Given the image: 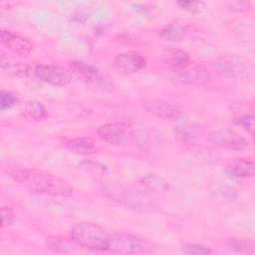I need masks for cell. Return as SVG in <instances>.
<instances>
[{
  "mask_svg": "<svg viewBox=\"0 0 255 255\" xmlns=\"http://www.w3.org/2000/svg\"><path fill=\"white\" fill-rule=\"evenodd\" d=\"M174 133L182 144L192 146L202 137L204 129L197 123H184L175 127Z\"/></svg>",
  "mask_w": 255,
  "mask_h": 255,
  "instance_id": "5bb4252c",
  "label": "cell"
},
{
  "mask_svg": "<svg viewBox=\"0 0 255 255\" xmlns=\"http://www.w3.org/2000/svg\"><path fill=\"white\" fill-rule=\"evenodd\" d=\"M69 68L73 75L90 88L101 92L113 90V80L96 66L83 61H73L70 63Z\"/></svg>",
  "mask_w": 255,
  "mask_h": 255,
  "instance_id": "277c9868",
  "label": "cell"
},
{
  "mask_svg": "<svg viewBox=\"0 0 255 255\" xmlns=\"http://www.w3.org/2000/svg\"><path fill=\"white\" fill-rule=\"evenodd\" d=\"M65 146L71 152L80 155L95 154L101 148L99 141L90 136H78L69 138L65 142Z\"/></svg>",
  "mask_w": 255,
  "mask_h": 255,
  "instance_id": "9a60e30c",
  "label": "cell"
},
{
  "mask_svg": "<svg viewBox=\"0 0 255 255\" xmlns=\"http://www.w3.org/2000/svg\"><path fill=\"white\" fill-rule=\"evenodd\" d=\"M207 137L214 145L230 150H243L249 144L243 135L229 128L213 129L208 133Z\"/></svg>",
  "mask_w": 255,
  "mask_h": 255,
  "instance_id": "9c48e42d",
  "label": "cell"
},
{
  "mask_svg": "<svg viewBox=\"0 0 255 255\" xmlns=\"http://www.w3.org/2000/svg\"><path fill=\"white\" fill-rule=\"evenodd\" d=\"M15 221V215L10 206L1 207V228L11 226Z\"/></svg>",
  "mask_w": 255,
  "mask_h": 255,
  "instance_id": "f546056e",
  "label": "cell"
},
{
  "mask_svg": "<svg viewBox=\"0 0 255 255\" xmlns=\"http://www.w3.org/2000/svg\"><path fill=\"white\" fill-rule=\"evenodd\" d=\"M226 6L228 7L229 10L237 13L241 12H246L250 9L251 3L248 1H229L226 2Z\"/></svg>",
  "mask_w": 255,
  "mask_h": 255,
  "instance_id": "4dcf8cb0",
  "label": "cell"
},
{
  "mask_svg": "<svg viewBox=\"0 0 255 255\" xmlns=\"http://www.w3.org/2000/svg\"><path fill=\"white\" fill-rule=\"evenodd\" d=\"M71 238L83 249L108 251L110 233L93 222H78L71 228Z\"/></svg>",
  "mask_w": 255,
  "mask_h": 255,
  "instance_id": "7a4b0ae2",
  "label": "cell"
},
{
  "mask_svg": "<svg viewBox=\"0 0 255 255\" xmlns=\"http://www.w3.org/2000/svg\"><path fill=\"white\" fill-rule=\"evenodd\" d=\"M134 11H136L138 14L143 15V16H147L150 12L149 7H147L146 5H142V4H134L132 5Z\"/></svg>",
  "mask_w": 255,
  "mask_h": 255,
  "instance_id": "1f68e13d",
  "label": "cell"
},
{
  "mask_svg": "<svg viewBox=\"0 0 255 255\" xmlns=\"http://www.w3.org/2000/svg\"><path fill=\"white\" fill-rule=\"evenodd\" d=\"M212 68L218 76L231 80L246 79L253 74L251 63L236 56H222L213 61Z\"/></svg>",
  "mask_w": 255,
  "mask_h": 255,
  "instance_id": "8992f818",
  "label": "cell"
},
{
  "mask_svg": "<svg viewBox=\"0 0 255 255\" xmlns=\"http://www.w3.org/2000/svg\"><path fill=\"white\" fill-rule=\"evenodd\" d=\"M184 28L177 23H169L160 31V37L168 42H176L183 38Z\"/></svg>",
  "mask_w": 255,
  "mask_h": 255,
  "instance_id": "cb8c5ba5",
  "label": "cell"
},
{
  "mask_svg": "<svg viewBox=\"0 0 255 255\" xmlns=\"http://www.w3.org/2000/svg\"><path fill=\"white\" fill-rule=\"evenodd\" d=\"M18 102L17 96L10 91H1V101H0V109L1 111H5L13 108Z\"/></svg>",
  "mask_w": 255,
  "mask_h": 255,
  "instance_id": "83f0119b",
  "label": "cell"
},
{
  "mask_svg": "<svg viewBox=\"0 0 255 255\" xmlns=\"http://www.w3.org/2000/svg\"><path fill=\"white\" fill-rule=\"evenodd\" d=\"M180 251L187 255H207L211 253V249L209 247L197 243H185L181 245Z\"/></svg>",
  "mask_w": 255,
  "mask_h": 255,
  "instance_id": "484cf974",
  "label": "cell"
},
{
  "mask_svg": "<svg viewBox=\"0 0 255 255\" xmlns=\"http://www.w3.org/2000/svg\"><path fill=\"white\" fill-rule=\"evenodd\" d=\"M98 134L102 140L109 144L120 145L132 140L134 130L126 122L108 123L98 128Z\"/></svg>",
  "mask_w": 255,
  "mask_h": 255,
  "instance_id": "52a82bcc",
  "label": "cell"
},
{
  "mask_svg": "<svg viewBox=\"0 0 255 255\" xmlns=\"http://www.w3.org/2000/svg\"><path fill=\"white\" fill-rule=\"evenodd\" d=\"M223 248L229 252L237 254H254L255 244L250 239L230 238L223 243Z\"/></svg>",
  "mask_w": 255,
  "mask_h": 255,
  "instance_id": "ffe728a7",
  "label": "cell"
},
{
  "mask_svg": "<svg viewBox=\"0 0 255 255\" xmlns=\"http://www.w3.org/2000/svg\"><path fill=\"white\" fill-rule=\"evenodd\" d=\"M142 107L147 113L165 121H176L182 115L178 106L160 99H147L143 101Z\"/></svg>",
  "mask_w": 255,
  "mask_h": 255,
  "instance_id": "7c38bea8",
  "label": "cell"
},
{
  "mask_svg": "<svg viewBox=\"0 0 255 255\" xmlns=\"http://www.w3.org/2000/svg\"><path fill=\"white\" fill-rule=\"evenodd\" d=\"M45 245L48 249L60 252H75L77 247H80L72 238L67 239L58 236L46 238Z\"/></svg>",
  "mask_w": 255,
  "mask_h": 255,
  "instance_id": "603a6c76",
  "label": "cell"
},
{
  "mask_svg": "<svg viewBox=\"0 0 255 255\" xmlns=\"http://www.w3.org/2000/svg\"><path fill=\"white\" fill-rule=\"evenodd\" d=\"M155 246L140 237L127 233H110L108 251L121 254H143L153 252Z\"/></svg>",
  "mask_w": 255,
  "mask_h": 255,
  "instance_id": "5b68a950",
  "label": "cell"
},
{
  "mask_svg": "<svg viewBox=\"0 0 255 255\" xmlns=\"http://www.w3.org/2000/svg\"><path fill=\"white\" fill-rule=\"evenodd\" d=\"M145 66V57L137 51H126L118 54L114 59L115 69L124 75L137 73L143 70Z\"/></svg>",
  "mask_w": 255,
  "mask_h": 255,
  "instance_id": "8fae6325",
  "label": "cell"
},
{
  "mask_svg": "<svg viewBox=\"0 0 255 255\" xmlns=\"http://www.w3.org/2000/svg\"><path fill=\"white\" fill-rule=\"evenodd\" d=\"M32 75L39 81L53 86H66L72 82L73 78L72 72L66 68L45 64L32 68Z\"/></svg>",
  "mask_w": 255,
  "mask_h": 255,
  "instance_id": "ba28073f",
  "label": "cell"
},
{
  "mask_svg": "<svg viewBox=\"0 0 255 255\" xmlns=\"http://www.w3.org/2000/svg\"><path fill=\"white\" fill-rule=\"evenodd\" d=\"M23 112L27 119L34 122H41L48 117V112L45 105L37 100L29 101L25 105Z\"/></svg>",
  "mask_w": 255,
  "mask_h": 255,
  "instance_id": "7402d4cb",
  "label": "cell"
},
{
  "mask_svg": "<svg viewBox=\"0 0 255 255\" xmlns=\"http://www.w3.org/2000/svg\"><path fill=\"white\" fill-rule=\"evenodd\" d=\"M225 172L236 178L252 177L255 173V163L251 158H235L226 164Z\"/></svg>",
  "mask_w": 255,
  "mask_h": 255,
  "instance_id": "2e32d148",
  "label": "cell"
},
{
  "mask_svg": "<svg viewBox=\"0 0 255 255\" xmlns=\"http://www.w3.org/2000/svg\"><path fill=\"white\" fill-rule=\"evenodd\" d=\"M80 166L84 170H86L87 172L92 174V176H95V177H103L107 171V168L104 165H102L98 162H93V161H88V160L82 161L80 163Z\"/></svg>",
  "mask_w": 255,
  "mask_h": 255,
  "instance_id": "4316f807",
  "label": "cell"
},
{
  "mask_svg": "<svg viewBox=\"0 0 255 255\" xmlns=\"http://www.w3.org/2000/svg\"><path fill=\"white\" fill-rule=\"evenodd\" d=\"M172 79L184 85H202L210 80L208 71L199 64L190 62L189 64L181 67L170 69Z\"/></svg>",
  "mask_w": 255,
  "mask_h": 255,
  "instance_id": "30bf717a",
  "label": "cell"
},
{
  "mask_svg": "<svg viewBox=\"0 0 255 255\" xmlns=\"http://www.w3.org/2000/svg\"><path fill=\"white\" fill-rule=\"evenodd\" d=\"M136 141V144L141 148H150L158 145L162 139V134L153 128H145L141 129L138 132L134 131L133 138Z\"/></svg>",
  "mask_w": 255,
  "mask_h": 255,
  "instance_id": "ac0fdd59",
  "label": "cell"
},
{
  "mask_svg": "<svg viewBox=\"0 0 255 255\" xmlns=\"http://www.w3.org/2000/svg\"><path fill=\"white\" fill-rule=\"evenodd\" d=\"M163 61L169 65L170 69L181 68L191 62L189 54L181 49L167 48L162 53Z\"/></svg>",
  "mask_w": 255,
  "mask_h": 255,
  "instance_id": "e0dca14e",
  "label": "cell"
},
{
  "mask_svg": "<svg viewBox=\"0 0 255 255\" xmlns=\"http://www.w3.org/2000/svg\"><path fill=\"white\" fill-rule=\"evenodd\" d=\"M1 43L11 52L26 57L33 50V43L20 35L14 34L7 30H2L0 33Z\"/></svg>",
  "mask_w": 255,
  "mask_h": 255,
  "instance_id": "4fadbf2b",
  "label": "cell"
},
{
  "mask_svg": "<svg viewBox=\"0 0 255 255\" xmlns=\"http://www.w3.org/2000/svg\"><path fill=\"white\" fill-rule=\"evenodd\" d=\"M233 122L235 125L253 134L254 129V115L253 113H240L233 118Z\"/></svg>",
  "mask_w": 255,
  "mask_h": 255,
  "instance_id": "d4e9b609",
  "label": "cell"
},
{
  "mask_svg": "<svg viewBox=\"0 0 255 255\" xmlns=\"http://www.w3.org/2000/svg\"><path fill=\"white\" fill-rule=\"evenodd\" d=\"M14 181L26 189L35 192L53 196H70L74 192L71 184L59 176L35 169V168H17L10 172Z\"/></svg>",
  "mask_w": 255,
  "mask_h": 255,
  "instance_id": "6da1fadb",
  "label": "cell"
},
{
  "mask_svg": "<svg viewBox=\"0 0 255 255\" xmlns=\"http://www.w3.org/2000/svg\"><path fill=\"white\" fill-rule=\"evenodd\" d=\"M103 192L111 199L140 212H151L157 207L148 194L124 185L109 184L103 187Z\"/></svg>",
  "mask_w": 255,
  "mask_h": 255,
  "instance_id": "3957f363",
  "label": "cell"
},
{
  "mask_svg": "<svg viewBox=\"0 0 255 255\" xmlns=\"http://www.w3.org/2000/svg\"><path fill=\"white\" fill-rule=\"evenodd\" d=\"M236 190L226 184H215L210 189V198L217 203H230L237 199Z\"/></svg>",
  "mask_w": 255,
  "mask_h": 255,
  "instance_id": "d6986e66",
  "label": "cell"
},
{
  "mask_svg": "<svg viewBox=\"0 0 255 255\" xmlns=\"http://www.w3.org/2000/svg\"><path fill=\"white\" fill-rule=\"evenodd\" d=\"M139 181L142 186L153 192H164L169 188V182L161 175L155 173H147Z\"/></svg>",
  "mask_w": 255,
  "mask_h": 255,
  "instance_id": "44dd1931",
  "label": "cell"
},
{
  "mask_svg": "<svg viewBox=\"0 0 255 255\" xmlns=\"http://www.w3.org/2000/svg\"><path fill=\"white\" fill-rule=\"evenodd\" d=\"M176 4L181 9L191 13H200L205 9L204 3L200 1H178Z\"/></svg>",
  "mask_w": 255,
  "mask_h": 255,
  "instance_id": "f1b7e54d",
  "label": "cell"
}]
</instances>
